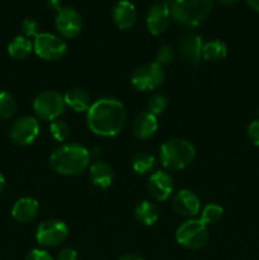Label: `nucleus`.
<instances>
[{"instance_id": "obj_14", "label": "nucleus", "mask_w": 259, "mask_h": 260, "mask_svg": "<svg viewBox=\"0 0 259 260\" xmlns=\"http://www.w3.org/2000/svg\"><path fill=\"white\" fill-rule=\"evenodd\" d=\"M170 9L164 3H156L146 14V28L151 35L159 36L168 29L170 24Z\"/></svg>"}, {"instance_id": "obj_13", "label": "nucleus", "mask_w": 259, "mask_h": 260, "mask_svg": "<svg viewBox=\"0 0 259 260\" xmlns=\"http://www.w3.org/2000/svg\"><path fill=\"white\" fill-rule=\"evenodd\" d=\"M202 37L195 32L183 35L178 42V50H179L180 56L190 65L197 66L200 63L201 57H202Z\"/></svg>"}, {"instance_id": "obj_10", "label": "nucleus", "mask_w": 259, "mask_h": 260, "mask_svg": "<svg viewBox=\"0 0 259 260\" xmlns=\"http://www.w3.org/2000/svg\"><path fill=\"white\" fill-rule=\"evenodd\" d=\"M55 25L61 38L74 40L78 37L83 29V19L75 8L62 7L55 17Z\"/></svg>"}, {"instance_id": "obj_29", "label": "nucleus", "mask_w": 259, "mask_h": 260, "mask_svg": "<svg viewBox=\"0 0 259 260\" xmlns=\"http://www.w3.org/2000/svg\"><path fill=\"white\" fill-rule=\"evenodd\" d=\"M175 58V52H174V48L172 46H168L164 45L157 50L156 52V57H155V62L160 66H164V65H169L174 61Z\"/></svg>"}, {"instance_id": "obj_39", "label": "nucleus", "mask_w": 259, "mask_h": 260, "mask_svg": "<svg viewBox=\"0 0 259 260\" xmlns=\"http://www.w3.org/2000/svg\"><path fill=\"white\" fill-rule=\"evenodd\" d=\"M5 178H4V175L3 174H0V193L3 192V190H4V188H5Z\"/></svg>"}, {"instance_id": "obj_3", "label": "nucleus", "mask_w": 259, "mask_h": 260, "mask_svg": "<svg viewBox=\"0 0 259 260\" xmlns=\"http://www.w3.org/2000/svg\"><path fill=\"white\" fill-rule=\"evenodd\" d=\"M213 8V0H172L170 15L173 19L185 28L198 27Z\"/></svg>"}, {"instance_id": "obj_34", "label": "nucleus", "mask_w": 259, "mask_h": 260, "mask_svg": "<svg viewBox=\"0 0 259 260\" xmlns=\"http://www.w3.org/2000/svg\"><path fill=\"white\" fill-rule=\"evenodd\" d=\"M47 5L50 9L56 10V13L61 9V0H47Z\"/></svg>"}, {"instance_id": "obj_33", "label": "nucleus", "mask_w": 259, "mask_h": 260, "mask_svg": "<svg viewBox=\"0 0 259 260\" xmlns=\"http://www.w3.org/2000/svg\"><path fill=\"white\" fill-rule=\"evenodd\" d=\"M56 260H78V253L73 248H62L57 253Z\"/></svg>"}, {"instance_id": "obj_20", "label": "nucleus", "mask_w": 259, "mask_h": 260, "mask_svg": "<svg viewBox=\"0 0 259 260\" xmlns=\"http://www.w3.org/2000/svg\"><path fill=\"white\" fill-rule=\"evenodd\" d=\"M65 106L74 112H88L91 107V99L89 93L81 88H71L63 95Z\"/></svg>"}, {"instance_id": "obj_11", "label": "nucleus", "mask_w": 259, "mask_h": 260, "mask_svg": "<svg viewBox=\"0 0 259 260\" xmlns=\"http://www.w3.org/2000/svg\"><path fill=\"white\" fill-rule=\"evenodd\" d=\"M40 136V123L32 116H22L12 124L9 137L15 145L28 146Z\"/></svg>"}, {"instance_id": "obj_28", "label": "nucleus", "mask_w": 259, "mask_h": 260, "mask_svg": "<svg viewBox=\"0 0 259 260\" xmlns=\"http://www.w3.org/2000/svg\"><path fill=\"white\" fill-rule=\"evenodd\" d=\"M168 107V98L161 93L154 94L150 96L147 101V111L152 113L154 116H159V114L164 113V111Z\"/></svg>"}, {"instance_id": "obj_36", "label": "nucleus", "mask_w": 259, "mask_h": 260, "mask_svg": "<svg viewBox=\"0 0 259 260\" xmlns=\"http://www.w3.org/2000/svg\"><path fill=\"white\" fill-rule=\"evenodd\" d=\"M246 3H248L249 7H250L251 9H254L255 12L259 13V0H246Z\"/></svg>"}, {"instance_id": "obj_35", "label": "nucleus", "mask_w": 259, "mask_h": 260, "mask_svg": "<svg viewBox=\"0 0 259 260\" xmlns=\"http://www.w3.org/2000/svg\"><path fill=\"white\" fill-rule=\"evenodd\" d=\"M119 260H145L142 256L137 255V254H126V255L122 256Z\"/></svg>"}, {"instance_id": "obj_2", "label": "nucleus", "mask_w": 259, "mask_h": 260, "mask_svg": "<svg viewBox=\"0 0 259 260\" xmlns=\"http://www.w3.org/2000/svg\"><path fill=\"white\" fill-rule=\"evenodd\" d=\"M90 154L86 147L78 144L62 145L52 151L50 165L57 174L73 177L83 173L89 167Z\"/></svg>"}, {"instance_id": "obj_32", "label": "nucleus", "mask_w": 259, "mask_h": 260, "mask_svg": "<svg viewBox=\"0 0 259 260\" xmlns=\"http://www.w3.org/2000/svg\"><path fill=\"white\" fill-rule=\"evenodd\" d=\"M25 260H53L52 256L42 249H33L25 256Z\"/></svg>"}, {"instance_id": "obj_12", "label": "nucleus", "mask_w": 259, "mask_h": 260, "mask_svg": "<svg viewBox=\"0 0 259 260\" xmlns=\"http://www.w3.org/2000/svg\"><path fill=\"white\" fill-rule=\"evenodd\" d=\"M147 188L154 200L164 202L168 198H170V196L174 192V180L169 173L164 170H157L149 177Z\"/></svg>"}, {"instance_id": "obj_1", "label": "nucleus", "mask_w": 259, "mask_h": 260, "mask_svg": "<svg viewBox=\"0 0 259 260\" xmlns=\"http://www.w3.org/2000/svg\"><path fill=\"white\" fill-rule=\"evenodd\" d=\"M86 123L96 136H117L126 124V109L114 98L98 99L89 108Z\"/></svg>"}, {"instance_id": "obj_31", "label": "nucleus", "mask_w": 259, "mask_h": 260, "mask_svg": "<svg viewBox=\"0 0 259 260\" xmlns=\"http://www.w3.org/2000/svg\"><path fill=\"white\" fill-rule=\"evenodd\" d=\"M248 137L254 146L259 147V121H251L248 126Z\"/></svg>"}, {"instance_id": "obj_25", "label": "nucleus", "mask_w": 259, "mask_h": 260, "mask_svg": "<svg viewBox=\"0 0 259 260\" xmlns=\"http://www.w3.org/2000/svg\"><path fill=\"white\" fill-rule=\"evenodd\" d=\"M223 208L217 203H208L203 207L202 215H201V221L207 225H215L222 218Z\"/></svg>"}, {"instance_id": "obj_37", "label": "nucleus", "mask_w": 259, "mask_h": 260, "mask_svg": "<svg viewBox=\"0 0 259 260\" xmlns=\"http://www.w3.org/2000/svg\"><path fill=\"white\" fill-rule=\"evenodd\" d=\"M218 4L223 5V7H230V5H234L235 4L238 0H217Z\"/></svg>"}, {"instance_id": "obj_17", "label": "nucleus", "mask_w": 259, "mask_h": 260, "mask_svg": "<svg viewBox=\"0 0 259 260\" xmlns=\"http://www.w3.org/2000/svg\"><path fill=\"white\" fill-rule=\"evenodd\" d=\"M157 123L156 116H154L152 113H150L149 111L141 112L136 116L134 123H132V134L140 141H145V140H149L156 134Z\"/></svg>"}, {"instance_id": "obj_7", "label": "nucleus", "mask_w": 259, "mask_h": 260, "mask_svg": "<svg viewBox=\"0 0 259 260\" xmlns=\"http://www.w3.org/2000/svg\"><path fill=\"white\" fill-rule=\"evenodd\" d=\"M131 85L139 91H150L159 88L165 80V73L156 62L139 66L131 74Z\"/></svg>"}, {"instance_id": "obj_15", "label": "nucleus", "mask_w": 259, "mask_h": 260, "mask_svg": "<svg viewBox=\"0 0 259 260\" xmlns=\"http://www.w3.org/2000/svg\"><path fill=\"white\" fill-rule=\"evenodd\" d=\"M173 208L178 215L183 217H195L201 210V201L195 192L189 189H182L173 198Z\"/></svg>"}, {"instance_id": "obj_6", "label": "nucleus", "mask_w": 259, "mask_h": 260, "mask_svg": "<svg viewBox=\"0 0 259 260\" xmlns=\"http://www.w3.org/2000/svg\"><path fill=\"white\" fill-rule=\"evenodd\" d=\"M33 112L41 121H55L63 113L66 106L63 95L55 90H43L33 101Z\"/></svg>"}, {"instance_id": "obj_9", "label": "nucleus", "mask_w": 259, "mask_h": 260, "mask_svg": "<svg viewBox=\"0 0 259 260\" xmlns=\"http://www.w3.org/2000/svg\"><path fill=\"white\" fill-rule=\"evenodd\" d=\"M69 229L60 220H47L40 223L36 231V240L41 246L55 248L68 239Z\"/></svg>"}, {"instance_id": "obj_24", "label": "nucleus", "mask_w": 259, "mask_h": 260, "mask_svg": "<svg viewBox=\"0 0 259 260\" xmlns=\"http://www.w3.org/2000/svg\"><path fill=\"white\" fill-rule=\"evenodd\" d=\"M155 157L152 155L147 154V152H137L134 155L131 160V167L137 174L145 175L151 173L155 169Z\"/></svg>"}, {"instance_id": "obj_27", "label": "nucleus", "mask_w": 259, "mask_h": 260, "mask_svg": "<svg viewBox=\"0 0 259 260\" xmlns=\"http://www.w3.org/2000/svg\"><path fill=\"white\" fill-rule=\"evenodd\" d=\"M50 132L56 141L63 142L70 137V126L65 121L55 119V121L51 122Z\"/></svg>"}, {"instance_id": "obj_19", "label": "nucleus", "mask_w": 259, "mask_h": 260, "mask_svg": "<svg viewBox=\"0 0 259 260\" xmlns=\"http://www.w3.org/2000/svg\"><path fill=\"white\" fill-rule=\"evenodd\" d=\"M40 205L35 198L23 197L14 203L12 208V216L17 222H30L37 216Z\"/></svg>"}, {"instance_id": "obj_4", "label": "nucleus", "mask_w": 259, "mask_h": 260, "mask_svg": "<svg viewBox=\"0 0 259 260\" xmlns=\"http://www.w3.org/2000/svg\"><path fill=\"white\" fill-rule=\"evenodd\" d=\"M160 161L167 170H182L193 162L196 147L188 140L174 137L160 146Z\"/></svg>"}, {"instance_id": "obj_23", "label": "nucleus", "mask_w": 259, "mask_h": 260, "mask_svg": "<svg viewBox=\"0 0 259 260\" xmlns=\"http://www.w3.org/2000/svg\"><path fill=\"white\" fill-rule=\"evenodd\" d=\"M226 55H228V47H226L223 41L212 40L203 43L202 58L205 61L216 62V61L223 60L226 57Z\"/></svg>"}, {"instance_id": "obj_30", "label": "nucleus", "mask_w": 259, "mask_h": 260, "mask_svg": "<svg viewBox=\"0 0 259 260\" xmlns=\"http://www.w3.org/2000/svg\"><path fill=\"white\" fill-rule=\"evenodd\" d=\"M22 32L23 36H25L27 38H36L40 35V24H38L37 20L32 19V18H27L22 22Z\"/></svg>"}, {"instance_id": "obj_38", "label": "nucleus", "mask_w": 259, "mask_h": 260, "mask_svg": "<svg viewBox=\"0 0 259 260\" xmlns=\"http://www.w3.org/2000/svg\"><path fill=\"white\" fill-rule=\"evenodd\" d=\"M89 154H90V157L91 156H98L99 154H101V149L96 146H93L91 149H89Z\"/></svg>"}, {"instance_id": "obj_21", "label": "nucleus", "mask_w": 259, "mask_h": 260, "mask_svg": "<svg viewBox=\"0 0 259 260\" xmlns=\"http://www.w3.org/2000/svg\"><path fill=\"white\" fill-rule=\"evenodd\" d=\"M33 43L25 36H17L13 38L8 45V53L12 58L17 61H22L27 58L32 53Z\"/></svg>"}, {"instance_id": "obj_22", "label": "nucleus", "mask_w": 259, "mask_h": 260, "mask_svg": "<svg viewBox=\"0 0 259 260\" xmlns=\"http://www.w3.org/2000/svg\"><path fill=\"white\" fill-rule=\"evenodd\" d=\"M135 218L145 226H151L159 218V208L150 201H142L135 208Z\"/></svg>"}, {"instance_id": "obj_18", "label": "nucleus", "mask_w": 259, "mask_h": 260, "mask_svg": "<svg viewBox=\"0 0 259 260\" xmlns=\"http://www.w3.org/2000/svg\"><path fill=\"white\" fill-rule=\"evenodd\" d=\"M89 178L94 187L107 189L108 187H111L114 174L111 165L107 164L103 160H96L89 168Z\"/></svg>"}, {"instance_id": "obj_8", "label": "nucleus", "mask_w": 259, "mask_h": 260, "mask_svg": "<svg viewBox=\"0 0 259 260\" xmlns=\"http://www.w3.org/2000/svg\"><path fill=\"white\" fill-rule=\"evenodd\" d=\"M33 51L40 58L45 61L60 60L68 51L66 42L53 33L42 32L35 38Z\"/></svg>"}, {"instance_id": "obj_16", "label": "nucleus", "mask_w": 259, "mask_h": 260, "mask_svg": "<svg viewBox=\"0 0 259 260\" xmlns=\"http://www.w3.org/2000/svg\"><path fill=\"white\" fill-rule=\"evenodd\" d=\"M112 19L119 29L134 27L137 19L136 7L128 0H119L112 8Z\"/></svg>"}, {"instance_id": "obj_40", "label": "nucleus", "mask_w": 259, "mask_h": 260, "mask_svg": "<svg viewBox=\"0 0 259 260\" xmlns=\"http://www.w3.org/2000/svg\"><path fill=\"white\" fill-rule=\"evenodd\" d=\"M258 113H259V112H258Z\"/></svg>"}, {"instance_id": "obj_26", "label": "nucleus", "mask_w": 259, "mask_h": 260, "mask_svg": "<svg viewBox=\"0 0 259 260\" xmlns=\"http://www.w3.org/2000/svg\"><path fill=\"white\" fill-rule=\"evenodd\" d=\"M17 112V102L8 91H0V118H12Z\"/></svg>"}, {"instance_id": "obj_5", "label": "nucleus", "mask_w": 259, "mask_h": 260, "mask_svg": "<svg viewBox=\"0 0 259 260\" xmlns=\"http://www.w3.org/2000/svg\"><path fill=\"white\" fill-rule=\"evenodd\" d=\"M208 229L201 220L190 218L183 222L175 231V239L184 248L198 250L208 243Z\"/></svg>"}]
</instances>
